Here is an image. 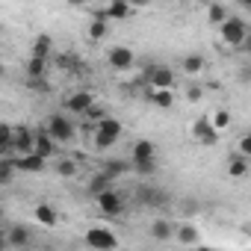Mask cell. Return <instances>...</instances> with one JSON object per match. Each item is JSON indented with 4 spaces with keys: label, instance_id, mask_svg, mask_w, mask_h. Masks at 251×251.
<instances>
[{
    "label": "cell",
    "instance_id": "1",
    "mask_svg": "<svg viewBox=\"0 0 251 251\" xmlns=\"http://www.w3.org/2000/svg\"><path fill=\"white\" fill-rule=\"evenodd\" d=\"M45 133L53 139V145H68V142H74L77 127H74V121H71L65 112H50V115H48V127H45Z\"/></svg>",
    "mask_w": 251,
    "mask_h": 251
},
{
    "label": "cell",
    "instance_id": "2",
    "mask_svg": "<svg viewBox=\"0 0 251 251\" xmlns=\"http://www.w3.org/2000/svg\"><path fill=\"white\" fill-rule=\"evenodd\" d=\"M95 148L98 151H109L118 139H121V121L118 118H112V115H103V118H98V124H95Z\"/></svg>",
    "mask_w": 251,
    "mask_h": 251
},
{
    "label": "cell",
    "instance_id": "3",
    "mask_svg": "<svg viewBox=\"0 0 251 251\" xmlns=\"http://www.w3.org/2000/svg\"><path fill=\"white\" fill-rule=\"evenodd\" d=\"M219 33H222V42H225L227 48H239V45H245V39H248V24H245V18L227 15V21L219 27Z\"/></svg>",
    "mask_w": 251,
    "mask_h": 251
},
{
    "label": "cell",
    "instance_id": "4",
    "mask_svg": "<svg viewBox=\"0 0 251 251\" xmlns=\"http://www.w3.org/2000/svg\"><path fill=\"white\" fill-rule=\"evenodd\" d=\"M86 245L95 251H112L118 245V236L109 227H89L86 230Z\"/></svg>",
    "mask_w": 251,
    "mask_h": 251
},
{
    "label": "cell",
    "instance_id": "5",
    "mask_svg": "<svg viewBox=\"0 0 251 251\" xmlns=\"http://www.w3.org/2000/svg\"><path fill=\"white\" fill-rule=\"evenodd\" d=\"M106 62H109V68H112V71H130V68H133V62H136V56H133V50H130V48L115 45V48H109V50H106Z\"/></svg>",
    "mask_w": 251,
    "mask_h": 251
},
{
    "label": "cell",
    "instance_id": "6",
    "mask_svg": "<svg viewBox=\"0 0 251 251\" xmlns=\"http://www.w3.org/2000/svg\"><path fill=\"white\" fill-rule=\"evenodd\" d=\"M24 154H33V130H27V127H12L9 157H24Z\"/></svg>",
    "mask_w": 251,
    "mask_h": 251
},
{
    "label": "cell",
    "instance_id": "7",
    "mask_svg": "<svg viewBox=\"0 0 251 251\" xmlns=\"http://www.w3.org/2000/svg\"><path fill=\"white\" fill-rule=\"evenodd\" d=\"M95 204H98V210L103 216H121V210H124V201H121V195L115 189H106V192L95 195Z\"/></svg>",
    "mask_w": 251,
    "mask_h": 251
},
{
    "label": "cell",
    "instance_id": "8",
    "mask_svg": "<svg viewBox=\"0 0 251 251\" xmlns=\"http://www.w3.org/2000/svg\"><path fill=\"white\" fill-rule=\"evenodd\" d=\"M95 106V95L92 92H74L68 100H65V112H71V115H86L89 109Z\"/></svg>",
    "mask_w": 251,
    "mask_h": 251
},
{
    "label": "cell",
    "instance_id": "9",
    "mask_svg": "<svg viewBox=\"0 0 251 251\" xmlns=\"http://www.w3.org/2000/svg\"><path fill=\"white\" fill-rule=\"evenodd\" d=\"M145 77H148V83H151V92H157V89H172V80H175L172 68H166V65H151V68L145 71Z\"/></svg>",
    "mask_w": 251,
    "mask_h": 251
},
{
    "label": "cell",
    "instance_id": "10",
    "mask_svg": "<svg viewBox=\"0 0 251 251\" xmlns=\"http://www.w3.org/2000/svg\"><path fill=\"white\" fill-rule=\"evenodd\" d=\"M33 154L36 157H42L45 163L56 154V145H53V139L45 133V127H39V130H33Z\"/></svg>",
    "mask_w": 251,
    "mask_h": 251
},
{
    "label": "cell",
    "instance_id": "11",
    "mask_svg": "<svg viewBox=\"0 0 251 251\" xmlns=\"http://www.w3.org/2000/svg\"><path fill=\"white\" fill-rule=\"evenodd\" d=\"M151 160H157V145L151 139H136L133 151H130V163L139 166V163H151Z\"/></svg>",
    "mask_w": 251,
    "mask_h": 251
},
{
    "label": "cell",
    "instance_id": "12",
    "mask_svg": "<svg viewBox=\"0 0 251 251\" xmlns=\"http://www.w3.org/2000/svg\"><path fill=\"white\" fill-rule=\"evenodd\" d=\"M192 136H195V142H201V145H207V148L219 142V133L210 127V121H207V118H198V121L192 124Z\"/></svg>",
    "mask_w": 251,
    "mask_h": 251
},
{
    "label": "cell",
    "instance_id": "13",
    "mask_svg": "<svg viewBox=\"0 0 251 251\" xmlns=\"http://www.w3.org/2000/svg\"><path fill=\"white\" fill-rule=\"evenodd\" d=\"M15 172H27V175H42L45 172V160L36 154H24V157H12Z\"/></svg>",
    "mask_w": 251,
    "mask_h": 251
},
{
    "label": "cell",
    "instance_id": "14",
    "mask_svg": "<svg viewBox=\"0 0 251 251\" xmlns=\"http://www.w3.org/2000/svg\"><path fill=\"white\" fill-rule=\"evenodd\" d=\"M130 15H133V9H130L127 3H121V0H112V3H106L103 12H100V18L109 21V24H112V21H124V18H130Z\"/></svg>",
    "mask_w": 251,
    "mask_h": 251
},
{
    "label": "cell",
    "instance_id": "15",
    "mask_svg": "<svg viewBox=\"0 0 251 251\" xmlns=\"http://www.w3.org/2000/svg\"><path fill=\"white\" fill-rule=\"evenodd\" d=\"M251 169V160L242 157V154H230L227 157V177H245Z\"/></svg>",
    "mask_w": 251,
    "mask_h": 251
},
{
    "label": "cell",
    "instance_id": "16",
    "mask_svg": "<svg viewBox=\"0 0 251 251\" xmlns=\"http://www.w3.org/2000/svg\"><path fill=\"white\" fill-rule=\"evenodd\" d=\"M6 242H9L12 248L30 245V227H27V225H12V227L6 230Z\"/></svg>",
    "mask_w": 251,
    "mask_h": 251
},
{
    "label": "cell",
    "instance_id": "17",
    "mask_svg": "<svg viewBox=\"0 0 251 251\" xmlns=\"http://www.w3.org/2000/svg\"><path fill=\"white\" fill-rule=\"evenodd\" d=\"M151 236L157 242H169V239H175V225L166 222V219H154L151 222Z\"/></svg>",
    "mask_w": 251,
    "mask_h": 251
},
{
    "label": "cell",
    "instance_id": "18",
    "mask_svg": "<svg viewBox=\"0 0 251 251\" xmlns=\"http://www.w3.org/2000/svg\"><path fill=\"white\" fill-rule=\"evenodd\" d=\"M204 68H207V59H204V56H198V53H189V56L180 62V71H183V74H189V77L204 74Z\"/></svg>",
    "mask_w": 251,
    "mask_h": 251
},
{
    "label": "cell",
    "instance_id": "19",
    "mask_svg": "<svg viewBox=\"0 0 251 251\" xmlns=\"http://www.w3.org/2000/svg\"><path fill=\"white\" fill-rule=\"evenodd\" d=\"M33 213H36V222L45 225V227H56V222H59V216H56V210L50 204H36Z\"/></svg>",
    "mask_w": 251,
    "mask_h": 251
},
{
    "label": "cell",
    "instance_id": "20",
    "mask_svg": "<svg viewBox=\"0 0 251 251\" xmlns=\"http://www.w3.org/2000/svg\"><path fill=\"white\" fill-rule=\"evenodd\" d=\"M50 48H53V39H50L48 33L36 36V39H33V59H48Z\"/></svg>",
    "mask_w": 251,
    "mask_h": 251
},
{
    "label": "cell",
    "instance_id": "21",
    "mask_svg": "<svg viewBox=\"0 0 251 251\" xmlns=\"http://www.w3.org/2000/svg\"><path fill=\"white\" fill-rule=\"evenodd\" d=\"M207 121H210V127H213L216 133H222V130H227V127H230V112H227V109H216Z\"/></svg>",
    "mask_w": 251,
    "mask_h": 251
},
{
    "label": "cell",
    "instance_id": "22",
    "mask_svg": "<svg viewBox=\"0 0 251 251\" xmlns=\"http://www.w3.org/2000/svg\"><path fill=\"white\" fill-rule=\"evenodd\" d=\"M227 15H230V12H227L225 3H210V6H207V21H210V24H219V27H222V24L227 21Z\"/></svg>",
    "mask_w": 251,
    "mask_h": 251
},
{
    "label": "cell",
    "instance_id": "23",
    "mask_svg": "<svg viewBox=\"0 0 251 251\" xmlns=\"http://www.w3.org/2000/svg\"><path fill=\"white\" fill-rule=\"evenodd\" d=\"M106 36H109V21L95 18V21L89 24V39H92V42H103Z\"/></svg>",
    "mask_w": 251,
    "mask_h": 251
},
{
    "label": "cell",
    "instance_id": "24",
    "mask_svg": "<svg viewBox=\"0 0 251 251\" xmlns=\"http://www.w3.org/2000/svg\"><path fill=\"white\" fill-rule=\"evenodd\" d=\"M48 74V59H33L30 56V62H27V77L36 83V80H42Z\"/></svg>",
    "mask_w": 251,
    "mask_h": 251
},
{
    "label": "cell",
    "instance_id": "25",
    "mask_svg": "<svg viewBox=\"0 0 251 251\" xmlns=\"http://www.w3.org/2000/svg\"><path fill=\"white\" fill-rule=\"evenodd\" d=\"M151 103L160 106V109H169L175 103V92L172 89H157V92H151Z\"/></svg>",
    "mask_w": 251,
    "mask_h": 251
},
{
    "label": "cell",
    "instance_id": "26",
    "mask_svg": "<svg viewBox=\"0 0 251 251\" xmlns=\"http://www.w3.org/2000/svg\"><path fill=\"white\" fill-rule=\"evenodd\" d=\"M175 239H180L183 245H192V242H198V230L192 225H180V227H175Z\"/></svg>",
    "mask_w": 251,
    "mask_h": 251
},
{
    "label": "cell",
    "instance_id": "27",
    "mask_svg": "<svg viewBox=\"0 0 251 251\" xmlns=\"http://www.w3.org/2000/svg\"><path fill=\"white\" fill-rule=\"evenodd\" d=\"M9 145H12V127L0 124V157H9Z\"/></svg>",
    "mask_w": 251,
    "mask_h": 251
},
{
    "label": "cell",
    "instance_id": "28",
    "mask_svg": "<svg viewBox=\"0 0 251 251\" xmlns=\"http://www.w3.org/2000/svg\"><path fill=\"white\" fill-rule=\"evenodd\" d=\"M106 189H112V180H109V177L100 172V175H98V177L89 183V192H92V195H100V192H106Z\"/></svg>",
    "mask_w": 251,
    "mask_h": 251
},
{
    "label": "cell",
    "instance_id": "29",
    "mask_svg": "<svg viewBox=\"0 0 251 251\" xmlns=\"http://www.w3.org/2000/svg\"><path fill=\"white\" fill-rule=\"evenodd\" d=\"M127 169H130L127 163H121V160H109V163H106V169H103V175H106L109 180H115L118 175H124Z\"/></svg>",
    "mask_w": 251,
    "mask_h": 251
},
{
    "label": "cell",
    "instance_id": "30",
    "mask_svg": "<svg viewBox=\"0 0 251 251\" xmlns=\"http://www.w3.org/2000/svg\"><path fill=\"white\" fill-rule=\"evenodd\" d=\"M15 175V166H12V157H0V183H9Z\"/></svg>",
    "mask_w": 251,
    "mask_h": 251
},
{
    "label": "cell",
    "instance_id": "31",
    "mask_svg": "<svg viewBox=\"0 0 251 251\" xmlns=\"http://www.w3.org/2000/svg\"><path fill=\"white\" fill-rule=\"evenodd\" d=\"M56 172H59L62 177H74V175H77V163L65 157V160H59V163H56Z\"/></svg>",
    "mask_w": 251,
    "mask_h": 251
},
{
    "label": "cell",
    "instance_id": "32",
    "mask_svg": "<svg viewBox=\"0 0 251 251\" xmlns=\"http://www.w3.org/2000/svg\"><path fill=\"white\" fill-rule=\"evenodd\" d=\"M157 160H151V163H139V166H133V172L136 175H142V177H151V175H157Z\"/></svg>",
    "mask_w": 251,
    "mask_h": 251
},
{
    "label": "cell",
    "instance_id": "33",
    "mask_svg": "<svg viewBox=\"0 0 251 251\" xmlns=\"http://www.w3.org/2000/svg\"><path fill=\"white\" fill-rule=\"evenodd\" d=\"M236 154H242V157L251 160V136H239V148H236Z\"/></svg>",
    "mask_w": 251,
    "mask_h": 251
},
{
    "label": "cell",
    "instance_id": "34",
    "mask_svg": "<svg viewBox=\"0 0 251 251\" xmlns=\"http://www.w3.org/2000/svg\"><path fill=\"white\" fill-rule=\"evenodd\" d=\"M59 68H74V56H59Z\"/></svg>",
    "mask_w": 251,
    "mask_h": 251
},
{
    "label": "cell",
    "instance_id": "35",
    "mask_svg": "<svg viewBox=\"0 0 251 251\" xmlns=\"http://www.w3.org/2000/svg\"><path fill=\"white\" fill-rule=\"evenodd\" d=\"M6 245H9V242H6V230L0 227V251H6Z\"/></svg>",
    "mask_w": 251,
    "mask_h": 251
},
{
    "label": "cell",
    "instance_id": "36",
    "mask_svg": "<svg viewBox=\"0 0 251 251\" xmlns=\"http://www.w3.org/2000/svg\"><path fill=\"white\" fill-rule=\"evenodd\" d=\"M201 98V89H189V100H198Z\"/></svg>",
    "mask_w": 251,
    "mask_h": 251
},
{
    "label": "cell",
    "instance_id": "37",
    "mask_svg": "<svg viewBox=\"0 0 251 251\" xmlns=\"http://www.w3.org/2000/svg\"><path fill=\"white\" fill-rule=\"evenodd\" d=\"M3 74H6V68H3V62H0V77H3Z\"/></svg>",
    "mask_w": 251,
    "mask_h": 251
},
{
    "label": "cell",
    "instance_id": "38",
    "mask_svg": "<svg viewBox=\"0 0 251 251\" xmlns=\"http://www.w3.org/2000/svg\"><path fill=\"white\" fill-rule=\"evenodd\" d=\"M0 222H3V207H0Z\"/></svg>",
    "mask_w": 251,
    "mask_h": 251
}]
</instances>
